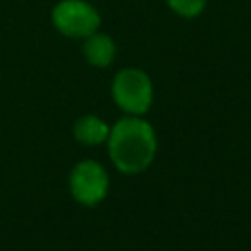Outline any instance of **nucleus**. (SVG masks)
Returning a JSON list of instances; mask_svg holds the SVG:
<instances>
[{"label": "nucleus", "instance_id": "nucleus-1", "mask_svg": "<svg viewBox=\"0 0 251 251\" xmlns=\"http://www.w3.org/2000/svg\"><path fill=\"white\" fill-rule=\"evenodd\" d=\"M108 151L118 171L135 175L151 165L157 151V135L149 122L127 116L118 120L110 129Z\"/></svg>", "mask_w": 251, "mask_h": 251}, {"label": "nucleus", "instance_id": "nucleus-2", "mask_svg": "<svg viewBox=\"0 0 251 251\" xmlns=\"http://www.w3.org/2000/svg\"><path fill=\"white\" fill-rule=\"evenodd\" d=\"M114 102L129 116L145 114L153 102V84L141 69H122L112 82Z\"/></svg>", "mask_w": 251, "mask_h": 251}, {"label": "nucleus", "instance_id": "nucleus-3", "mask_svg": "<svg viewBox=\"0 0 251 251\" xmlns=\"http://www.w3.org/2000/svg\"><path fill=\"white\" fill-rule=\"evenodd\" d=\"M53 25L67 37L86 39L100 25V14L84 0H63L53 8Z\"/></svg>", "mask_w": 251, "mask_h": 251}, {"label": "nucleus", "instance_id": "nucleus-4", "mask_svg": "<svg viewBox=\"0 0 251 251\" xmlns=\"http://www.w3.org/2000/svg\"><path fill=\"white\" fill-rule=\"evenodd\" d=\"M69 186H71L73 196L80 204L94 206L100 200H104V196L108 194L110 178H108L106 169L100 163H96V161H80L71 171Z\"/></svg>", "mask_w": 251, "mask_h": 251}, {"label": "nucleus", "instance_id": "nucleus-5", "mask_svg": "<svg viewBox=\"0 0 251 251\" xmlns=\"http://www.w3.org/2000/svg\"><path fill=\"white\" fill-rule=\"evenodd\" d=\"M82 53H84V57H86V61L90 65L108 67L116 57V43H114V39L110 35L94 31L92 35L86 37Z\"/></svg>", "mask_w": 251, "mask_h": 251}, {"label": "nucleus", "instance_id": "nucleus-6", "mask_svg": "<svg viewBox=\"0 0 251 251\" xmlns=\"http://www.w3.org/2000/svg\"><path fill=\"white\" fill-rule=\"evenodd\" d=\"M108 135L110 127L96 116H82L75 124V137L82 145H100L102 141H108Z\"/></svg>", "mask_w": 251, "mask_h": 251}, {"label": "nucleus", "instance_id": "nucleus-7", "mask_svg": "<svg viewBox=\"0 0 251 251\" xmlns=\"http://www.w3.org/2000/svg\"><path fill=\"white\" fill-rule=\"evenodd\" d=\"M206 2L208 0H167L169 8L175 14L182 16V18H194V16H198L206 8Z\"/></svg>", "mask_w": 251, "mask_h": 251}]
</instances>
